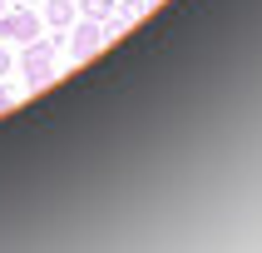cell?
Segmentation results:
<instances>
[{
  "label": "cell",
  "mask_w": 262,
  "mask_h": 253,
  "mask_svg": "<svg viewBox=\"0 0 262 253\" xmlns=\"http://www.w3.org/2000/svg\"><path fill=\"white\" fill-rule=\"evenodd\" d=\"M59 45H64V30H55V35H35L30 40V50L20 55V74H25L30 89H45L50 80H55V55Z\"/></svg>",
  "instance_id": "cell-1"
},
{
  "label": "cell",
  "mask_w": 262,
  "mask_h": 253,
  "mask_svg": "<svg viewBox=\"0 0 262 253\" xmlns=\"http://www.w3.org/2000/svg\"><path fill=\"white\" fill-rule=\"evenodd\" d=\"M40 15L35 10H10V5H5V15H0V40H35V35H40Z\"/></svg>",
  "instance_id": "cell-2"
},
{
  "label": "cell",
  "mask_w": 262,
  "mask_h": 253,
  "mask_svg": "<svg viewBox=\"0 0 262 253\" xmlns=\"http://www.w3.org/2000/svg\"><path fill=\"white\" fill-rule=\"evenodd\" d=\"M70 50H74V60H89V55H99V45H104V25L99 20H74L70 30Z\"/></svg>",
  "instance_id": "cell-3"
},
{
  "label": "cell",
  "mask_w": 262,
  "mask_h": 253,
  "mask_svg": "<svg viewBox=\"0 0 262 253\" xmlns=\"http://www.w3.org/2000/svg\"><path fill=\"white\" fill-rule=\"evenodd\" d=\"M50 30H70L74 25V0H45V15H40Z\"/></svg>",
  "instance_id": "cell-4"
},
{
  "label": "cell",
  "mask_w": 262,
  "mask_h": 253,
  "mask_svg": "<svg viewBox=\"0 0 262 253\" xmlns=\"http://www.w3.org/2000/svg\"><path fill=\"white\" fill-rule=\"evenodd\" d=\"M79 5H84V20H99V25H104V20L114 15L119 0H79Z\"/></svg>",
  "instance_id": "cell-5"
},
{
  "label": "cell",
  "mask_w": 262,
  "mask_h": 253,
  "mask_svg": "<svg viewBox=\"0 0 262 253\" xmlns=\"http://www.w3.org/2000/svg\"><path fill=\"white\" fill-rule=\"evenodd\" d=\"M10 70H15V55L5 50V45H0V74H10Z\"/></svg>",
  "instance_id": "cell-6"
},
{
  "label": "cell",
  "mask_w": 262,
  "mask_h": 253,
  "mask_svg": "<svg viewBox=\"0 0 262 253\" xmlns=\"http://www.w3.org/2000/svg\"><path fill=\"white\" fill-rule=\"evenodd\" d=\"M10 104H15V94H10V89H5V85H0V114H5Z\"/></svg>",
  "instance_id": "cell-7"
},
{
  "label": "cell",
  "mask_w": 262,
  "mask_h": 253,
  "mask_svg": "<svg viewBox=\"0 0 262 253\" xmlns=\"http://www.w3.org/2000/svg\"><path fill=\"white\" fill-rule=\"evenodd\" d=\"M0 15H5V0H0Z\"/></svg>",
  "instance_id": "cell-8"
}]
</instances>
